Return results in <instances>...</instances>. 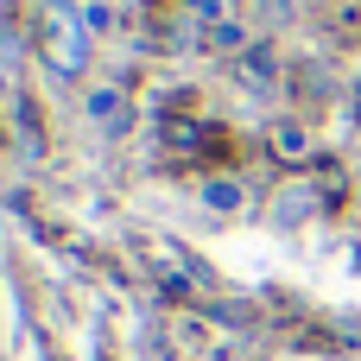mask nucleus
Returning <instances> with one entry per match:
<instances>
[{
  "instance_id": "nucleus-2",
  "label": "nucleus",
  "mask_w": 361,
  "mask_h": 361,
  "mask_svg": "<svg viewBox=\"0 0 361 361\" xmlns=\"http://www.w3.org/2000/svg\"><path fill=\"white\" fill-rule=\"evenodd\" d=\"M305 216H311V190H286V197H279V209H273V222H279V228H292V222H305Z\"/></svg>"
},
{
  "instance_id": "nucleus-1",
  "label": "nucleus",
  "mask_w": 361,
  "mask_h": 361,
  "mask_svg": "<svg viewBox=\"0 0 361 361\" xmlns=\"http://www.w3.org/2000/svg\"><path fill=\"white\" fill-rule=\"evenodd\" d=\"M89 25H95V13H76V6H63V0L44 6V19H38V51H44V63H51L57 76H76V70L89 63Z\"/></svg>"
},
{
  "instance_id": "nucleus-4",
  "label": "nucleus",
  "mask_w": 361,
  "mask_h": 361,
  "mask_svg": "<svg viewBox=\"0 0 361 361\" xmlns=\"http://www.w3.org/2000/svg\"><path fill=\"white\" fill-rule=\"evenodd\" d=\"M89 108H95V121H102V127H121V95H114V89H95V95H89Z\"/></svg>"
},
{
  "instance_id": "nucleus-3",
  "label": "nucleus",
  "mask_w": 361,
  "mask_h": 361,
  "mask_svg": "<svg viewBox=\"0 0 361 361\" xmlns=\"http://www.w3.org/2000/svg\"><path fill=\"white\" fill-rule=\"evenodd\" d=\"M203 203H209V209H241L247 197H241V184H228V178H216V184H203Z\"/></svg>"
}]
</instances>
